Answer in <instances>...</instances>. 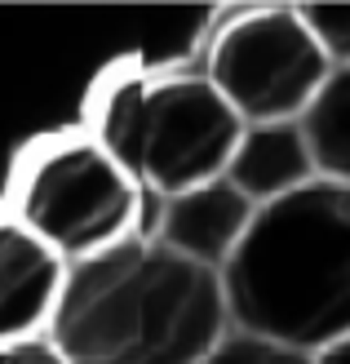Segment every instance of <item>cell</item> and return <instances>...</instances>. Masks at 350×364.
Instances as JSON below:
<instances>
[{
	"mask_svg": "<svg viewBox=\"0 0 350 364\" xmlns=\"http://www.w3.org/2000/svg\"><path fill=\"white\" fill-rule=\"evenodd\" d=\"M253 213H257L253 200L235 182L217 178V182H204V187H191L182 196L160 200V218H155L151 240L173 249L177 258L222 276L226 262L235 258V249L244 245Z\"/></svg>",
	"mask_w": 350,
	"mask_h": 364,
	"instance_id": "6",
	"label": "cell"
},
{
	"mask_svg": "<svg viewBox=\"0 0 350 364\" xmlns=\"http://www.w3.org/2000/svg\"><path fill=\"white\" fill-rule=\"evenodd\" d=\"M18 223L62 262H80L138 235L142 187L94 138H62L35 151L18 178Z\"/></svg>",
	"mask_w": 350,
	"mask_h": 364,
	"instance_id": "4",
	"label": "cell"
},
{
	"mask_svg": "<svg viewBox=\"0 0 350 364\" xmlns=\"http://www.w3.org/2000/svg\"><path fill=\"white\" fill-rule=\"evenodd\" d=\"M226 333L222 276L146 235L67 262L49 320L67 364H204Z\"/></svg>",
	"mask_w": 350,
	"mask_h": 364,
	"instance_id": "1",
	"label": "cell"
},
{
	"mask_svg": "<svg viewBox=\"0 0 350 364\" xmlns=\"http://www.w3.org/2000/svg\"><path fill=\"white\" fill-rule=\"evenodd\" d=\"M328 71L333 63L302 9H248L231 18L217 27L204 58V76L244 124L302 120Z\"/></svg>",
	"mask_w": 350,
	"mask_h": 364,
	"instance_id": "5",
	"label": "cell"
},
{
	"mask_svg": "<svg viewBox=\"0 0 350 364\" xmlns=\"http://www.w3.org/2000/svg\"><path fill=\"white\" fill-rule=\"evenodd\" d=\"M67 262L18 218H0V347L53 320Z\"/></svg>",
	"mask_w": 350,
	"mask_h": 364,
	"instance_id": "7",
	"label": "cell"
},
{
	"mask_svg": "<svg viewBox=\"0 0 350 364\" xmlns=\"http://www.w3.org/2000/svg\"><path fill=\"white\" fill-rule=\"evenodd\" d=\"M0 364H67V355L53 347V338H23V342H5L0 347Z\"/></svg>",
	"mask_w": 350,
	"mask_h": 364,
	"instance_id": "12",
	"label": "cell"
},
{
	"mask_svg": "<svg viewBox=\"0 0 350 364\" xmlns=\"http://www.w3.org/2000/svg\"><path fill=\"white\" fill-rule=\"evenodd\" d=\"M302 134L310 142L319 178L350 187V67L328 71L319 94L302 112Z\"/></svg>",
	"mask_w": 350,
	"mask_h": 364,
	"instance_id": "9",
	"label": "cell"
},
{
	"mask_svg": "<svg viewBox=\"0 0 350 364\" xmlns=\"http://www.w3.org/2000/svg\"><path fill=\"white\" fill-rule=\"evenodd\" d=\"M306 27L315 31L319 49L333 67H350V5H306Z\"/></svg>",
	"mask_w": 350,
	"mask_h": 364,
	"instance_id": "11",
	"label": "cell"
},
{
	"mask_svg": "<svg viewBox=\"0 0 350 364\" xmlns=\"http://www.w3.org/2000/svg\"><path fill=\"white\" fill-rule=\"evenodd\" d=\"M244 120L204 71L116 76L94 102V142L160 200L226 178Z\"/></svg>",
	"mask_w": 350,
	"mask_h": 364,
	"instance_id": "3",
	"label": "cell"
},
{
	"mask_svg": "<svg viewBox=\"0 0 350 364\" xmlns=\"http://www.w3.org/2000/svg\"><path fill=\"white\" fill-rule=\"evenodd\" d=\"M204 364H315V355H310V351H297V347H284V342L262 338V333L231 329V333L209 351Z\"/></svg>",
	"mask_w": 350,
	"mask_h": 364,
	"instance_id": "10",
	"label": "cell"
},
{
	"mask_svg": "<svg viewBox=\"0 0 350 364\" xmlns=\"http://www.w3.org/2000/svg\"><path fill=\"white\" fill-rule=\"evenodd\" d=\"M315 364H350V333H346V338H337L333 347L315 351Z\"/></svg>",
	"mask_w": 350,
	"mask_h": 364,
	"instance_id": "13",
	"label": "cell"
},
{
	"mask_svg": "<svg viewBox=\"0 0 350 364\" xmlns=\"http://www.w3.org/2000/svg\"><path fill=\"white\" fill-rule=\"evenodd\" d=\"M315 156L302 134V120H262L244 124L239 147L226 165V182H235L257 209L275 205L292 191H302L306 182H315Z\"/></svg>",
	"mask_w": 350,
	"mask_h": 364,
	"instance_id": "8",
	"label": "cell"
},
{
	"mask_svg": "<svg viewBox=\"0 0 350 364\" xmlns=\"http://www.w3.org/2000/svg\"><path fill=\"white\" fill-rule=\"evenodd\" d=\"M231 329L324 351L350 333V187L315 178L253 213L222 271Z\"/></svg>",
	"mask_w": 350,
	"mask_h": 364,
	"instance_id": "2",
	"label": "cell"
}]
</instances>
